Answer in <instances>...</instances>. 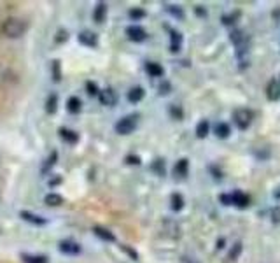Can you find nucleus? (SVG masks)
<instances>
[{
	"label": "nucleus",
	"instance_id": "obj_16",
	"mask_svg": "<svg viewBox=\"0 0 280 263\" xmlns=\"http://www.w3.org/2000/svg\"><path fill=\"white\" fill-rule=\"evenodd\" d=\"M58 133H60V137H61V139H63L67 144H76L77 140H79V135H77V132L70 130V128L61 127L60 130H58Z\"/></svg>",
	"mask_w": 280,
	"mask_h": 263
},
{
	"label": "nucleus",
	"instance_id": "obj_10",
	"mask_svg": "<svg viewBox=\"0 0 280 263\" xmlns=\"http://www.w3.org/2000/svg\"><path fill=\"white\" fill-rule=\"evenodd\" d=\"M266 98L270 102H277L280 98V86H278V81L277 79H270L266 84Z\"/></svg>",
	"mask_w": 280,
	"mask_h": 263
},
{
	"label": "nucleus",
	"instance_id": "obj_3",
	"mask_svg": "<svg viewBox=\"0 0 280 263\" xmlns=\"http://www.w3.org/2000/svg\"><path fill=\"white\" fill-rule=\"evenodd\" d=\"M252 120H254V114L249 109H237L233 113V121L238 130H247L250 127V123H252Z\"/></svg>",
	"mask_w": 280,
	"mask_h": 263
},
{
	"label": "nucleus",
	"instance_id": "obj_28",
	"mask_svg": "<svg viewBox=\"0 0 280 263\" xmlns=\"http://www.w3.org/2000/svg\"><path fill=\"white\" fill-rule=\"evenodd\" d=\"M151 170L154 174H158V176H165V160H161V158L154 160L153 165H151Z\"/></svg>",
	"mask_w": 280,
	"mask_h": 263
},
{
	"label": "nucleus",
	"instance_id": "obj_4",
	"mask_svg": "<svg viewBox=\"0 0 280 263\" xmlns=\"http://www.w3.org/2000/svg\"><path fill=\"white\" fill-rule=\"evenodd\" d=\"M230 40L237 46L238 49V57H242V53H245V47H247V42H249V39H247L245 32L244 30H238V28H235L233 32L230 33Z\"/></svg>",
	"mask_w": 280,
	"mask_h": 263
},
{
	"label": "nucleus",
	"instance_id": "obj_11",
	"mask_svg": "<svg viewBox=\"0 0 280 263\" xmlns=\"http://www.w3.org/2000/svg\"><path fill=\"white\" fill-rule=\"evenodd\" d=\"M20 216L23 218L27 223H32V225H37V227H42V225H46V218L42 216H37L34 213H28V211H21Z\"/></svg>",
	"mask_w": 280,
	"mask_h": 263
},
{
	"label": "nucleus",
	"instance_id": "obj_25",
	"mask_svg": "<svg viewBox=\"0 0 280 263\" xmlns=\"http://www.w3.org/2000/svg\"><path fill=\"white\" fill-rule=\"evenodd\" d=\"M56 107H58V97L56 95H49L46 100V111H47V114H54L56 113Z\"/></svg>",
	"mask_w": 280,
	"mask_h": 263
},
{
	"label": "nucleus",
	"instance_id": "obj_44",
	"mask_svg": "<svg viewBox=\"0 0 280 263\" xmlns=\"http://www.w3.org/2000/svg\"><path fill=\"white\" fill-rule=\"evenodd\" d=\"M278 86H280V77H278Z\"/></svg>",
	"mask_w": 280,
	"mask_h": 263
},
{
	"label": "nucleus",
	"instance_id": "obj_37",
	"mask_svg": "<svg viewBox=\"0 0 280 263\" xmlns=\"http://www.w3.org/2000/svg\"><path fill=\"white\" fill-rule=\"evenodd\" d=\"M54 162H56V153H51V158L47 160V164H44V169L42 170H49L51 167L54 165Z\"/></svg>",
	"mask_w": 280,
	"mask_h": 263
},
{
	"label": "nucleus",
	"instance_id": "obj_27",
	"mask_svg": "<svg viewBox=\"0 0 280 263\" xmlns=\"http://www.w3.org/2000/svg\"><path fill=\"white\" fill-rule=\"evenodd\" d=\"M165 9H167V13H170L174 18H177V20H184V16H186L180 6H167Z\"/></svg>",
	"mask_w": 280,
	"mask_h": 263
},
{
	"label": "nucleus",
	"instance_id": "obj_26",
	"mask_svg": "<svg viewBox=\"0 0 280 263\" xmlns=\"http://www.w3.org/2000/svg\"><path fill=\"white\" fill-rule=\"evenodd\" d=\"M44 202H46L49 207H56V205H61V202H63V198H61L60 195H56V193H49V195H46V198H44Z\"/></svg>",
	"mask_w": 280,
	"mask_h": 263
},
{
	"label": "nucleus",
	"instance_id": "obj_17",
	"mask_svg": "<svg viewBox=\"0 0 280 263\" xmlns=\"http://www.w3.org/2000/svg\"><path fill=\"white\" fill-rule=\"evenodd\" d=\"M21 261H23V263H49V258L44 256V254L21 253Z\"/></svg>",
	"mask_w": 280,
	"mask_h": 263
},
{
	"label": "nucleus",
	"instance_id": "obj_9",
	"mask_svg": "<svg viewBox=\"0 0 280 263\" xmlns=\"http://www.w3.org/2000/svg\"><path fill=\"white\" fill-rule=\"evenodd\" d=\"M231 198H233V205L238 207V209H245V207H249V195L244 193L242 190H235L233 193H231Z\"/></svg>",
	"mask_w": 280,
	"mask_h": 263
},
{
	"label": "nucleus",
	"instance_id": "obj_8",
	"mask_svg": "<svg viewBox=\"0 0 280 263\" xmlns=\"http://www.w3.org/2000/svg\"><path fill=\"white\" fill-rule=\"evenodd\" d=\"M77 40H79V44H83V46H86V47H97L98 46L97 33H93V32H90V30L81 32L79 35H77Z\"/></svg>",
	"mask_w": 280,
	"mask_h": 263
},
{
	"label": "nucleus",
	"instance_id": "obj_38",
	"mask_svg": "<svg viewBox=\"0 0 280 263\" xmlns=\"http://www.w3.org/2000/svg\"><path fill=\"white\" fill-rule=\"evenodd\" d=\"M271 221H273V223H280V207H275V209L271 211Z\"/></svg>",
	"mask_w": 280,
	"mask_h": 263
},
{
	"label": "nucleus",
	"instance_id": "obj_41",
	"mask_svg": "<svg viewBox=\"0 0 280 263\" xmlns=\"http://www.w3.org/2000/svg\"><path fill=\"white\" fill-rule=\"evenodd\" d=\"M223 247H224V239L217 240V249H223Z\"/></svg>",
	"mask_w": 280,
	"mask_h": 263
},
{
	"label": "nucleus",
	"instance_id": "obj_1",
	"mask_svg": "<svg viewBox=\"0 0 280 263\" xmlns=\"http://www.w3.org/2000/svg\"><path fill=\"white\" fill-rule=\"evenodd\" d=\"M0 30H2L6 37H9V39H20V37H23L27 33L28 25L23 20H20V18H7L0 25Z\"/></svg>",
	"mask_w": 280,
	"mask_h": 263
},
{
	"label": "nucleus",
	"instance_id": "obj_40",
	"mask_svg": "<svg viewBox=\"0 0 280 263\" xmlns=\"http://www.w3.org/2000/svg\"><path fill=\"white\" fill-rule=\"evenodd\" d=\"M194 11H196V14H198V16H201V18H205V16H207V11H203V9H201V6H198Z\"/></svg>",
	"mask_w": 280,
	"mask_h": 263
},
{
	"label": "nucleus",
	"instance_id": "obj_23",
	"mask_svg": "<svg viewBox=\"0 0 280 263\" xmlns=\"http://www.w3.org/2000/svg\"><path fill=\"white\" fill-rule=\"evenodd\" d=\"M242 251H244V244H242V242H235L233 247L230 249V253H228V260H230V261H237L238 258H240Z\"/></svg>",
	"mask_w": 280,
	"mask_h": 263
},
{
	"label": "nucleus",
	"instance_id": "obj_35",
	"mask_svg": "<svg viewBox=\"0 0 280 263\" xmlns=\"http://www.w3.org/2000/svg\"><path fill=\"white\" fill-rule=\"evenodd\" d=\"M124 162H126L128 165H140V156H137V154H128L126 158H124Z\"/></svg>",
	"mask_w": 280,
	"mask_h": 263
},
{
	"label": "nucleus",
	"instance_id": "obj_20",
	"mask_svg": "<svg viewBox=\"0 0 280 263\" xmlns=\"http://www.w3.org/2000/svg\"><path fill=\"white\" fill-rule=\"evenodd\" d=\"M214 132H216L217 139H228V137L231 135V127L228 123H217Z\"/></svg>",
	"mask_w": 280,
	"mask_h": 263
},
{
	"label": "nucleus",
	"instance_id": "obj_29",
	"mask_svg": "<svg viewBox=\"0 0 280 263\" xmlns=\"http://www.w3.org/2000/svg\"><path fill=\"white\" fill-rule=\"evenodd\" d=\"M128 16H130L131 20L138 21V20H142V18H146V11H144V9H138V7H135V9H130Z\"/></svg>",
	"mask_w": 280,
	"mask_h": 263
},
{
	"label": "nucleus",
	"instance_id": "obj_7",
	"mask_svg": "<svg viewBox=\"0 0 280 263\" xmlns=\"http://www.w3.org/2000/svg\"><path fill=\"white\" fill-rule=\"evenodd\" d=\"M98 98H100V103L102 106H107V107H112L117 103V93L112 90V88H105V90H100V93H98Z\"/></svg>",
	"mask_w": 280,
	"mask_h": 263
},
{
	"label": "nucleus",
	"instance_id": "obj_43",
	"mask_svg": "<svg viewBox=\"0 0 280 263\" xmlns=\"http://www.w3.org/2000/svg\"><path fill=\"white\" fill-rule=\"evenodd\" d=\"M184 263H198L196 260H189V258H184Z\"/></svg>",
	"mask_w": 280,
	"mask_h": 263
},
{
	"label": "nucleus",
	"instance_id": "obj_32",
	"mask_svg": "<svg viewBox=\"0 0 280 263\" xmlns=\"http://www.w3.org/2000/svg\"><path fill=\"white\" fill-rule=\"evenodd\" d=\"M238 16H240V13H238V11L235 14H228V16L223 18V23L224 25H235V23H237V18Z\"/></svg>",
	"mask_w": 280,
	"mask_h": 263
},
{
	"label": "nucleus",
	"instance_id": "obj_12",
	"mask_svg": "<svg viewBox=\"0 0 280 263\" xmlns=\"http://www.w3.org/2000/svg\"><path fill=\"white\" fill-rule=\"evenodd\" d=\"M182 33L177 30H170V51L172 53H179L182 47Z\"/></svg>",
	"mask_w": 280,
	"mask_h": 263
},
{
	"label": "nucleus",
	"instance_id": "obj_33",
	"mask_svg": "<svg viewBox=\"0 0 280 263\" xmlns=\"http://www.w3.org/2000/svg\"><path fill=\"white\" fill-rule=\"evenodd\" d=\"M121 249H123L124 253H126L128 256L131 258V260H138V253H137L135 249H131L130 246H124V244H123V246H121Z\"/></svg>",
	"mask_w": 280,
	"mask_h": 263
},
{
	"label": "nucleus",
	"instance_id": "obj_31",
	"mask_svg": "<svg viewBox=\"0 0 280 263\" xmlns=\"http://www.w3.org/2000/svg\"><path fill=\"white\" fill-rule=\"evenodd\" d=\"M61 79V70H60V62L54 60L53 62V81H60Z\"/></svg>",
	"mask_w": 280,
	"mask_h": 263
},
{
	"label": "nucleus",
	"instance_id": "obj_39",
	"mask_svg": "<svg viewBox=\"0 0 280 263\" xmlns=\"http://www.w3.org/2000/svg\"><path fill=\"white\" fill-rule=\"evenodd\" d=\"M168 90H170V84H168V83H165V84H161V88H160V93H161V95H167V93H170V91H168Z\"/></svg>",
	"mask_w": 280,
	"mask_h": 263
},
{
	"label": "nucleus",
	"instance_id": "obj_13",
	"mask_svg": "<svg viewBox=\"0 0 280 263\" xmlns=\"http://www.w3.org/2000/svg\"><path fill=\"white\" fill-rule=\"evenodd\" d=\"M187 172H189V160L187 158H180L174 167L175 177H186Z\"/></svg>",
	"mask_w": 280,
	"mask_h": 263
},
{
	"label": "nucleus",
	"instance_id": "obj_22",
	"mask_svg": "<svg viewBox=\"0 0 280 263\" xmlns=\"http://www.w3.org/2000/svg\"><path fill=\"white\" fill-rule=\"evenodd\" d=\"M170 207H172V211H175V213L182 211L184 209V197H182V195H180V193H172Z\"/></svg>",
	"mask_w": 280,
	"mask_h": 263
},
{
	"label": "nucleus",
	"instance_id": "obj_2",
	"mask_svg": "<svg viewBox=\"0 0 280 263\" xmlns=\"http://www.w3.org/2000/svg\"><path fill=\"white\" fill-rule=\"evenodd\" d=\"M137 125H138V114H130V116L121 118L114 128H116V132L119 135H130V133L135 132Z\"/></svg>",
	"mask_w": 280,
	"mask_h": 263
},
{
	"label": "nucleus",
	"instance_id": "obj_6",
	"mask_svg": "<svg viewBox=\"0 0 280 263\" xmlns=\"http://www.w3.org/2000/svg\"><path fill=\"white\" fill-rule=\"evenodd\" d=\"M58 247H60L61 253L68 254V256H76V254L81 253V246L76 242V240H70V239L61 240V242L58 244Z\"/></svg>",
	"mask_w": 280,
	"mask_h": 263
},
{
	"label": "nucleus",
	"instance_id": "obj_15",
	"mask_svg": "<svg viewBox=\"0 0 280 263\" xmlns=\"http://www.w3.org/2000/svg\"><path fill=\"white\" fill-rule=\"evenodd\" d=\"M93 232H95V235H97L98 239L105 240V242H116V235H114L110 230L104 228V227H95Z\"/></svg>",
	"mask_w": 280,
	"mask_h": 263
},
{
	"label": "nucleus",
	"instance_id": "obj_19",
	"mask_svg": "<svg viewBox=\"0 0 280 263\" xmlns=\"http://www.w3.org/2000/svg\"><path fill=\"white\" fill-rule=\"evenodd\" d=\"M105 18H107V4L104 2L97 4V7H95V11H93V20L97 21V23H104Z\"/></svg>",
	"mask_w": 280,
	"mask_h": 263
},
{
	"label": "nucleus",
	"instance_id": "obj_24",
	"mask_svg": "<svg viewBox=\"0 0 280 263\" xmlns=\"http://www.w3.org/2000/svg\"><path fill=\"white\" fill-rule=\"evenodd\" d=\"M208 132H210V123L207 120H201V121H198V125H196V137L198 139H205V137L208 135Z\"/></svg>",
	"mask_w": 280,
	"mask_h": 263
},
{
	"label": "nucleus",
	"instance_id": "obj_21",
	"mask_svg": "<svg viewBox=\"0 0 280 263\" xmlns=\"http://www.w3.org/2000/svg\"><path fill=\"white\" fill-rule=\"evenodd\" d=\"M81 109H83V102H81L79 97H70L67 100V111H68L70 114L81 113Z\"/></svg>",
	"mask_w": 280,
	"mask_h": 263
},
{
	"label": "nucleus",
	"instance_id": "obj_34",
	"mask_svg": "<svg viewBox=\"0 0 280 263\" xmlns=\"http://www.w3.org/2000/svg\"><path fill=\"white\" fill-rule=\"evenodd\" d=\"M86 90H88V93H90V95H98V93H100V90H98V86L93 83V81H88Z\"/></svg>",
	"mask_w": 280,
	"mask_h": 263
},
{
	"label": "nucleus",
	"instance_id": "obj_5",
	"mask_svg": "<svg viewBox=\"0 0 280 263\" xmlns=\"http://www.w3.org/2000/svg\"><path fill=\"white\" fill-rule=\"evenodd\" d=\"M126 37L133 42H144L147 39V32L140 25H130L126 27Z\"/></svg>",
	"mask_w": 280,
	"mask_h": 263
},
{
	"label": "nucleus",
	"instance_id": "obj_42",
	"mask_svg": "<svg viewBox=\"0 0 280 263\" xmlns=\"http://www.w3.org/2000/svg\"><path fill=\"white\" fill-rule=\"evenodd\" d=\"M273 197H275V198H277V200H280V186L277 188V190H275V191H273Z\"/></svg>",
	"mask_w": 280,
	"mask_h": 263
},
{
	"label": "nucleus",
	"instance_id": "obj_36",
	"mask_svg": "<svg viewBox=\"0 0 280 263\" xmlns=\"http://www.w3.org/2000/svg\"><path fill=\"white\" fill-rule=\"evenodd\" d=\"M219 200L223 202V205H233V198H231V193H223L219 197Z\"/></svg>",
	"mask_w": 280,
	"mask_h": 263
},
{
	"label": "nucleus",
	"instance_id": "obj_30",
	"mask_svg": "<svg viewBox=\"0 0 280 263\" xmlns=\"http://www.w3.org/2000/svg\"><path fill=\"white\" fill-rule=\"evenodd\" d=\"M170 116L180 121V120H182V118H184V111L180 109L179 106H170Z\"/></svg>",
	"mask_w": 280,
	"mask_h": 263
},
{
	"label": "nucleus",
	"instance_id": "obj_14",
	"mask_svg": "<svg viewBox=\"0 0 280 263\" xmlns=\"http://www.w3.org/2000/svg\"><path fill=\"white\" fill-rule=\"evenodd\" d=\"M144 97H146V90H144L142 86H133L126 95L128 102H131V103H138Z\"/></svg>",
	"mask_w": 280,
	"mask_h": 263
},
{
	"label": "nucleus",
	"instance_id": "obj_18",
	"mask_svg": "<svg viewBox=\"0 0 280 263\" xmlns=\"http://www.w3.org/2000/svg\"><path fill=\"white\" fill-rule=\"evenodd\" d=\"M146 72L149 74L151 77H161L165 74V70H163V67H161L160 64H156V62H147Z\"/></svg>",
	"mask_w": 280,
	"mask_h": 263
}]
</instances>
